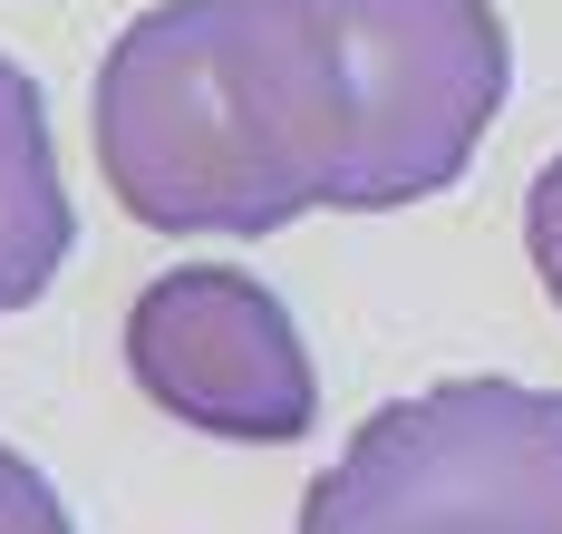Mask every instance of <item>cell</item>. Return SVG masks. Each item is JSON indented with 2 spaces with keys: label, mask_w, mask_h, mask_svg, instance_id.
<instances>
[{
  "label": "cell",
  "mask_w": 562,
  "mask_h": 534,
  "mask_svg": "<svg viewBox=\"0 0 562 534\" xmlns=\"http://www.w3.org/2000/svg\"><path fill=\"white\" fill-rule=\"evenodd\" d=\"M524 253H533V272H543V292L562 311V156H543V176L524 194Z\"/></svg>",
  "instance_id": "cell-7"
},
{
  "label": "cell",
  "mask_w": 562,
  "mask_h": 534,
  "mask_svg": "<svg viewBox=\"0 0 562 534\" xmlns=\"http://www.w3.org/2000/svg\"><path fill=\"white\" fill-rule=\"evenodd\" d=\"M0 534H78L68 525V505H58V486L20 447H0Z\"/></svg>",
  "instance_id": "cell-6"
},
{
  "label": "cell",
  "mask_w": 562,
  "mask_h": 534,
  "mask_svg": "<svg viewBox=\"0 0 562 534\" xmlns=\"http://www.w3.org/2000/svg\"><path fill=\"white\" fill-rule=\"evenodd\" d=\"M126 369L136 389L204 437L291 447L321 418V369L301 351V321L272 282L233 263H175L126 301Z\"/></svg>",
  "instance_id": "cell-4"
},
{
  "label": "cell",
  "mask_w": 562,
  "mask_h": 534,
  "mask_svg": "<svg viewBox=\"0 0 562 534\" xmlns=\"http://www.w3.org/2000/svg\"><path fill=\"white\" fill-rule=\"evenodd\" d=\"M301 534H562V389L437 379L349 427Z\"/></svg>",
  "instance_id": "cell-2"
},
{
  "label": "cell",
  "mask_w": 562,
  "mask_h": 534,
  "mask_svg": "<svg viewBox=\"0 0 562 534\" xmlns=\"http://www.w3.org/2000/svg\"><path fill=\"white\" fill-rule=\"evenodd\" d=\"M68 243H78V214H68V185H58L40 78L20 59H0V311H30L49 292Z\"/></svg>",
  "instance_id": "cell-5"
},
{
  "label": "cell",
  "mask_w": 562,
  "mask_h": 534,
  "mask_svg": "<svg viewBox=\"0 0 562 534\" xmlns=\"http://www.w3.org/2000/svg\"><path fill=\"white\" fill-rule=\"evenodd\" d=\"M349 98L339 214H397L447 194L505 108L514 40L495 0H311Z\"/></svg>",
  "instance_id": "cell-3"
},
{
  "label": "cell",
  "mask_w": 562,
  "mask_h": 534,
  "mask_svg": "<svg viewBox=\"0 0 562 534\" xmlns=\"http://www.w3.org/2000/svg\"><path fill=\"white\" fill-rule=\"evenodd\" d=\"M98 176L146 234H281L349 194V98L311 0H156L88 88Z\"/></svg>",
  "instance_id": "cell-1"
}]
</instances>
